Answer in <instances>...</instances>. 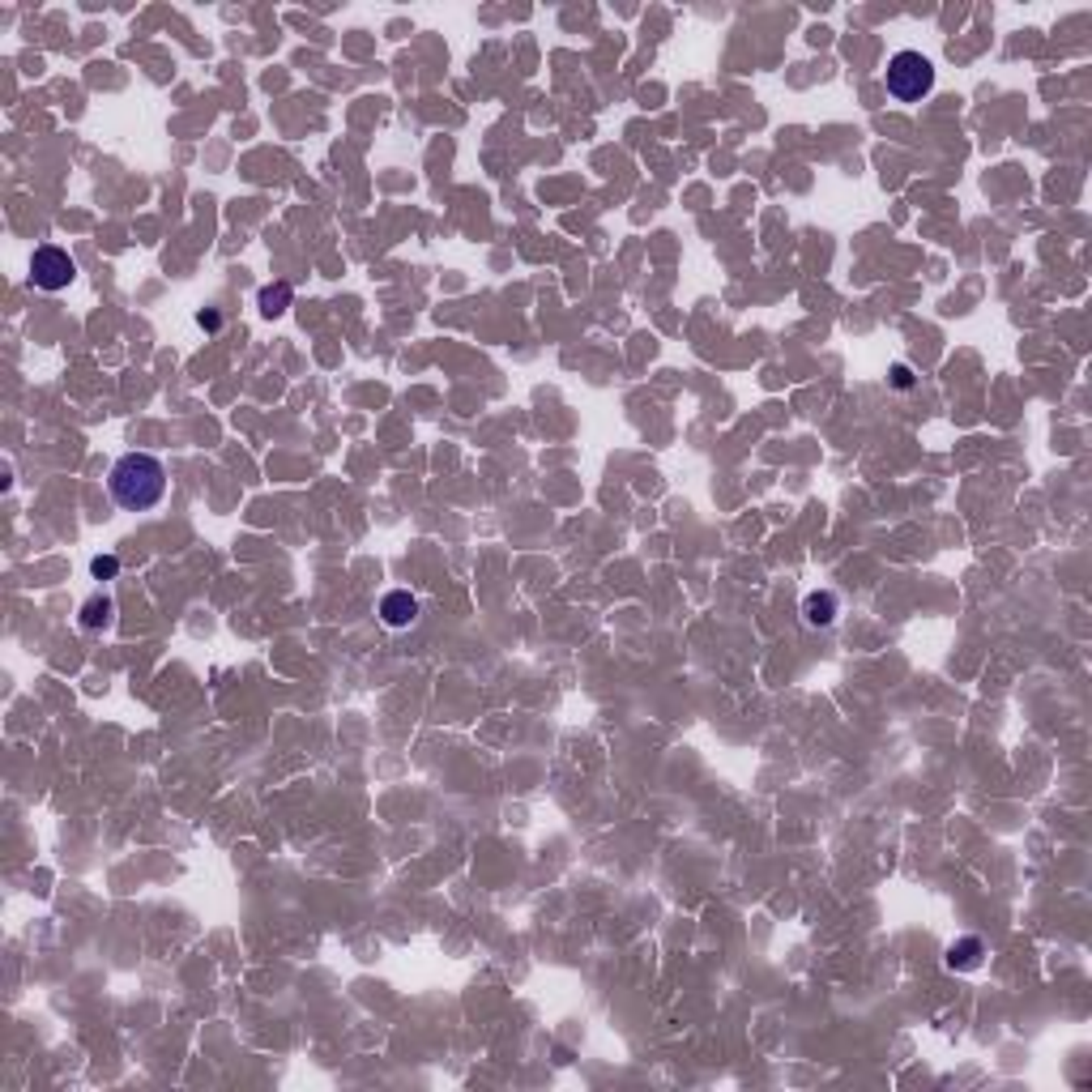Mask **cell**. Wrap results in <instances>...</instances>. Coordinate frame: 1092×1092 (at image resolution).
<instances>
[{
    "label": "cell",
    "instance_id": "30bf717a",
    "mask_svg": "<svg viewBox=\"0 0 1092 1092\" xmlns=\"http://www.w3.org/2000/svg\"><path fill=\"white\" fill-rule=\"evenodd\" d=\"M197 325H201V329H210V333H218V329H222L218 308H201V312H197Z\"/></svg>",
    "mask_w": 1092,
    "mask_h": 1092
},
{
    "label": "cell",
    "instance_id": "6da1fadb",
    "mask_svg": "<svg viewBox=\"0 0 1092 1092\" xmlns=\"http://www.w3.org/2000/svg\"><path fill=\"white\" fill-rule=\"evenodd\" d=\"M107 491L124 512H150L166 496V470L150 453H124L120 461L111 465Z\"/></svg>",
    "mask_w": 1092,
    "mask_h": 1092
},
{
    "label": "cell",
    "instance_id": "277c9868",
    "mask_svg": "<svg viewBox=\"0 0 1092 1092\" xmlns=\"http://www.w3.org/2000/svg\"><path fill=\"white\" fill-rule=\"evenodd\" d=\"M380 619H385L388 628H410V623L419 619V597L410 594V589H388V594L380 597Z\"/></svg>",
    "mask_w": 1092,
    "mask_h": 1092
},
{
    "label": "cell",
    "instance_id": "ba28073f",
    "mask_svg": "<svg viewBox=\"0 0 1092 1092\" xmlns=\"http://www.w3.org/2000/svg\"><path fill=\"white\" fill-rule=\"evenodd\" d=\"M111 619H116V602L111 597H90L86 607H81V628L94 632V628H111Z\"/></svg>",
    "mask_w": 1092,
    "mask_h": 1092
},
{
    "label": "cell",
    "instance_id": "5b68a950",
    "mask_svg": "<svg viewBox=\"0 0 1092 1092\" xmlns=\"http://www.w3.org/2000/svg\"><path fill=\"white\" fill-rule=\"evenodd\" d=\"M982 956H986L982 939H956V943L948 948V969L973 973V969H982Z\"/></svg>",
    "mask_w": 1092,
    "mask_h": 1092
},
{
    "label": "cell",
    "instance_id": "52a82bcc",
    "mask_svg": "<svg viewBox=\"0 0 1092 1092\" xmlns=\"http://www.w3.org/2000/svg\"><path fill=\"white\" fill-rule=\"evenodd\" d=\"M803 619L811 623V628H828V623L837 619V597H832V594H806Z\"/></svg>",
    "mask_w": 1092,
    "mask_h": 1092
},
{
    "label": "cell",
    "instance_id": "3957f363",
    "mask_svg": "<svg viewBox=\"0 0 1092 1092\" xmlns=\"http://www.w3.org/2000/svg\"><path fill=\"white\" fill-rule=\"evenodd\" d=\"M73 277H78V265H73V256H68L65 248L43 243V248H34L31 252V287L55 295V290L73 287Z\"/></svg>",
    "mask_w": 1092,
    "mask_h": 1092
},
{
    "label": "cell",
    "instance_id": "8992f818",
    "mask_svg": "<svg viewBox=\"0 0 1092 1092\" xmlns=\"http://www.w3.org/2000/svg\"><path fill=\"white\" fill-rule=\"evenodd\" d=\"M290 303H295L290 282H269V287H261V295H256V308H261V316H269V320H277Z\"/></svg>",
    "mask_w": 1092,
    "mask_h": 1092
},
{
    "label": "cell",
    "instance_id": "7a4b0ae2",
    "mask_svg": "<svg viewBox=\"0 0 1092 1092\" xmlns=\"http://www.w3.org/2000/svg\"><path fill=\"white\" fill-rule=\"evenodd\" d=\"M883 81H888V94L896 103H922L935 90V65L922 52H896L888 60Z\"/></svg>",
    "mask_w": 1092,
    "mask_h": 1092
},
{
    "label": "cell",
    "instance_id": "8fae6325",
    "mask_svg": "<svg viewBox=\"0 0 1092 1092\" xmlns=\"http://www.w3.org/2000/svg\"><path fill=\"white\" fill-rule=\"evenodd\" d=\"M892 388H914V372H909V363L892 367Z\"/></svg>",
    "mask_w": 1092,
    "mask_h": 1092
},
{
    "label": "cell",
    "instance_id": "9c48e42d",
    "mask_svg": "<svg viewBox=\"0 0 1092 1092\" xmlns=\"http://www.w3.org/2000/svg\"><path fill=\"white\" fill-rule=\"evenodd\" d=\"M90 572H94V581H116V576H120V559H116V555H94V559H90Z\"/></svg>",
    "mask_w": 1092,
    "mask_h": 1092
}]
</instances>
